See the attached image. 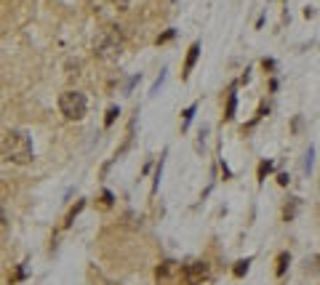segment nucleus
<instances>
[{
	"label": "nucleus",
	"instance_id": "nucleus-1",
	"mask_svg": "<svg viewBox=\"0 0 320 285\" xmlns=\"http://www.w3.org/2000/svg\"><path fill=\"white\" fill-rule=\"evenodd\" d=\"M0 149H3V157L14 165H27L35 157L32 149V139L19 128H11L3 134V141H0Z\"/></svg>",
	"mask_w": 320,
	"mask_h": 285
},
{
	"label": "nucleus",
	"instance_id": "nucleus-5",
	"mask_svg": "<svg viewBox=\"0 0 320 285\" xmlns=\"http://www.w3.org/2000/svg\"><path fill=\"white\" fill-rule=\"evenodd\" d=\"M197 53H200V43H192L190 51H187V59H184V72H182V78H190V72H192L195 62H197Z\"/></svg>",
	"mask_w": 320,
	"mask_h": 285
},
{
	"label": "nucleus",
	"instance_id": "nucleus-9",
	"mask_svg": "<svg viewBox=\"0 0 320 285\" xmlns=\"http://www.w3.org/2000/svg\"><path fill=\"white\" fill-rule=\"evenodd\" d=\"M296 205H299V200L294 197V200H291V205H286V208H283V218H286V221H291V218H294V213H296Z\"/></svg>",
	"mask_w": 320,
	"mask_h": 285
},
{
	"label": "nucleus",
	"instance_id": "nucleus-7",
	"mask_svg": "<svg viewBox=\"0 0 320 285\" xmlns=\"http://www.w3.org/2000/svg\"><path fill=\"white\" fill-rule=\"evenodd\" d=\"M235 109H238V96H235V93H230V99H227V112H224V120H232V118H235Z\"/></svg>",
	"mask_w": 320,
	"mask_h": 285
},
{
	"label": "nucleus",
	"instance_id": "nucleus-12",
	"mask_svg": "<svg viewBox=\"0 0 320 285\" xmlns=\"http://www.w3.org/2000/svg\"><path fill=\"white\" fill-rule=\"evenodd\" d=\"M270 170H272V163H261L259 165V182H264V176L270 174Z\"/></svg>",
	"mask_w": 320,
	"mask_h": 285
},
{
	"label": "nucleus",
	"instance_id": "nucleus-4",
	"mask_svg": "<svg viewBox=\"0 0 320 285\" xmlns=\"http://www.w3.org/2000/svg\"><path fill=\"white\" fill-rule=\"evenodd\" d=\"M205 277H208V264L205 261H192V264H187L184 272H182L184 285H203Z\"/></svg>",
	"mask_w": 320,
	"mask_h": 285
},
{
	"label": "nucleus",
	"instance_id": "nucleus-14",
	"mask_svg": "<svg viewBox=\"0 0 320 285\" xmlns=\"http://www.w3.org/2000/svg\"><path fill=\"white\" fill-rule=\"evenodd\" d=\"M315 264H317V267H320V256H317V259H315Z\"/></svg>",
	"mask_w": 320,
	"mask_h": 285
},
{
	"label": "nucleus",
	"instance_id": "nucleus-13",
	"mask_svg": "<svg viewBox=\"0 0 320 285\" xmlns=\"http://www.w3.org/2000/svg\"><path fill=\"white\" fill-rule=\"evenodd\" d=\"M115 115H120V109H118V107H110L107 118H104V126H112V120H115Z\"/></svg>",
	"mask_w": 320,
	"mask_h": 285
},
{
	"label": "nucleus",
	"instance_id": "nucleus-3",
	"mask_svg": "<svg viewBox=\"0 0 320 285\" xmlns=\"http://www.w3.org/2000/svg\"><path fill=\"white\" fill-rule=\"evenodd\" d=\"M59 109L67 120H83L88 109V101L80 91H64L59 96Z\"/></svg>",
	"mask_w": 320,
	"mask_h": 285
},
{
	"label": "nucleus",
	"instance_id": "nucleus-8",
	"mask_svg": "<svg viewBox=\"0 0 320 285\" xmlns=\"http://www.w3.org/2000/svg\"><path fill=\"white\" fill-rule=\"evenodd\" d=\"M248 264H251V259H243V261H238V264H235V277H243V274H246L248 272Z\"/></svg>",
	"mask_w": 320,
	"mask_h": 285
},
{
	"label": "nucleus",
	"instance_id": "nucleus-6",
	"mask_svg": "<svg viewBox=\"0 0 320 285\" xmlns=\"http://www.w3.org/2000/svg\"><path fill=\"white\" fill-rule=\"evenodd\" d=\"M288 261H291V256H288V253H280V256H278V267H275V274H278V277H283V274H286Z\"/></svg>",
	"mask_w": 320,
	"mask_h": 285
},
{
	"label": "nucleus",
	"instance_id": "nucleus-10",
	"mask_svg": "<svg viewBox=\"0 0 320 285\" xmlns=\"http://www.w3.org/2000/svg\"><path fill=\"white\" fill-rule=\"evenodd\" d=\"M192 115H195V107H187L184 109V120H182V131H187V126L192 123Z\"/></svg>",
	"mask_w": 320,
	"mask_h": 285
},
{
	"label": "nucleus",
	"instance_id": "nucleus-11",
	"mask_svg": "<svg viewBox=\"0 0 320 285\" xmlns=\"http://www.w3.org/2000/svg\"><path fill=\"white\" fill-rule=\"evenodd\" d=\"M83 205H86V203H83V200H80L78 205H75V208H72V211H70V216H67V224H72V221H75V216H78V213L83 211Z\"/></svg>",
	"mask_w": 320,
	"mask_h": 285
},
{
	"label": "nucleus",
	"instance_id": "nucleus-2",
	"mask_svg": "<svg viewBox=\"0 0 320 285\" xmlns=\"http://www.w3.org/2000/svg\"><path fill=\"white\" fill-rule=\"evenodd\" d=\"M93 53L104 62H115L123 53V35H120L118 27H107V30L99 32L96 43H93Z\"/></svg>",
	"mask_w": 320,
	"mask_h": 285
}]
</instances>
